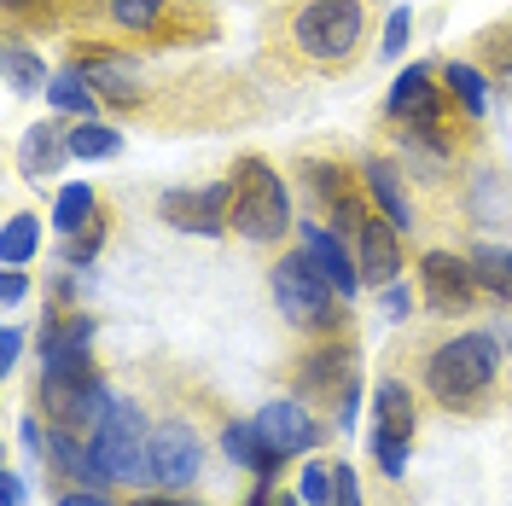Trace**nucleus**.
Instances as JSON below:
<instances>
[{"label":"nucleus","mask_w":512,"mask_h":506,"mask_svg":"<svg viewBox=\"0 0 512 506\" xmlns=\"http://www.w3.org/2000/svg\"><path fill=\"white\" fill-rule=\"evenodd\" d=\"M495 379H501V344L489 332H454L419 361L425 396L448 413H478L489 402Z\"/></svg>","instance_id":"nucleus-1"},{"label":"nucleus","mask_w":512,"mask_h":506,"mask_svg":"<svg viewBox=\"0 0 512 506\" xmlns=\"http://www.w3.org/2000/svg\"><path fill=\"white\" fill-rule=\"evenodd\" d=\"M367 35V0H303L286 24L291 53L309 70H344Z\"/></svg>","instance_id":"nucleus-2"},{"label":"nucleus","mask_w":512,"mask_h":506,"mask_svg":"<svg viewBox=\"0 0 512 506\" xmlns=\"http://www.w3.org/2000/svg\"><path fill=\"white\" fill-rule=\"evenodd\" d=\"M268 285H274V309H280L286 326H297L303 338H332V332L344 326V315H338L344 297H338V285L320 274V262L309 251H286L274 262Z\"/></svg>","instance_id":"nucleus-3"},{"label":"nucleus","mask_w":512,"mask_h":506,"mask_svg":"<svg viewBox=\"0 0 512 506\" xmlns=\"http://www.w3.org/2000/svg\"><path fill=\"white\" fill-rule=\"evenodd\" d=\"M233 233L251 245H280L291 233V192L286 175L268 158L233 163Z\"/></svg>","instance_id":"nucleus-4"},{"label":"nucleus","mask_w":512,"mask_h":506,"mask_svg":"<svg viewBox=\"0 0 512 506\" xmlns=\"http://www.w3.org/2000/svg\"><path fill=\"white\" fill-rule=\"evenodd\" d=\"M88 443H94L99 466L117 477V483H128V489L158 483V477H152V437H146V413H140V402L117 396L111 413L99 419V431L88 437Z\"/></svg>","instance_id":"nucleus-5"},{"label":"nucleus","mask_w":512,"mask_h":506,"mask_svg":"<svg viewBox=\"0 0 512 506\" xmlns=\"http://www.w3.org/2000/svg\"><path fill=\"white\" fill-rule=\"evenodd\" d=\"M111 390H105V379H70V373H41V384H35V408L47 413L59 431H76V437H94L99 419L111 413Z\"/></svg>","instance_id":"nucleus-6"},{"label":"nucleus","mask_w":512,"mask_h":506,"mask_svg":"<svg viewBox=\"0 0 512 506\" xmlns=\"http://www.w3.org/2000/svg\"><path fill=\"white\" fill-rule=\"evenodd\" d=\"M419 297L431 315H472L483 297L478 274H472V256H454V251H425L419 256Z\"/></svg>","instance_id":"nucleus-7"},{"label":"nucleus","mask_w":512,"mask_h":506,"mask_svg":"<svg viewBox=\"0 0 512 506\" xmlns=\"http://www.w3.org/2000/svg\"><path fill=\"white\" fill-rule=\"evenodd\" d=\"M158 216L181 233H198V239H222L233 227V175L227 181H210V187H181L158 198Z\"/></svg>","instance_id":"nucleus-8"},{"label":"nucleus","mask_w":512,"mask_h":506,"mask_svg":"<svg viewBox=\"0 0 512 506\" xmlns=\"http://www.w3.org/2000/svg\"><path fill=\"white\" fill-rule=\"evenodd\" d=\"M384 117L396 128H425V123H448L454 105H448V88H437V70L414 64V70L396 76V88L384 99Z\"/></svg>","instance_id":"nucleus-9"},{"label":"nucleus","mask_w":512,"mask_h":506,"mask_svg":"<svg viewBox=\"0 0 512 506\" xmlns=\"http://www.w3.org/2000/svg\"><path fill=\"white\" fill-rule=\"evenodd\" d=\"M350 251H355V268H361V285L384 291V285L402 280V227L390 216L367 210V222L350 233Z\"/></svg>","instance_id":"nucleus-10"},{"label":"nucleus","mask_w":512,"mask_h":506,"mask_svg":"<svg viewBox=\"0 0 512 506\" xmlns=\"http://www.w3.org/2000/svg\"><path fill=\"white\" fill-rule=\"evenodd\" d=\"M355 379H361V373H355V344L350 338H338V332L320 338L315 355L297 361V390H303V402H320V408H326L332 396L344 402V390H350Z\"/></svg>","instance_id":"nucleus-11"},{"label":"nucleus","mask_w":512,"mask_h":506,"mask_svg":"<svg viewBox=\"0 0 512 506\" xmlns=\"http://www.w3.org/2000/svg\"><path fill=\"white\" fill-rule=\"evenodd\" d=\"M204 466V448H198V431H192L187 419H163L158 431H152V477H158L169 495H181L192 477Z\"/></svg>","instance_id":"nucleus-12"},{"label":"nucleus","mask_w":512,"mask_h":506,"mask_svg":"<svg viewBox=\"0 0 512 506\" xmlns=\"http://www.w3.org/2000/svg\"><path fill=\"white\" fill-rule=\"evenodd\" d=\"M256 437L274 460H291V454H309L320 443V419L309 413V402H268L256 413Z\"/></svg>","instance_id":"nucleus-13"},{"label":"nucleus","mask_w":512,"mask_h":506,"mask_svg":"<svg viewBox=\"0 0 512 506\" xmlns=\"http://www.w3.org/2000/svg\"><path fill=\"white\" fill-rule=\"evenodd\" d=\"M297 233H303V251L320 262V274L338 285V297H355V291H361V268H355L350 239H344L338 227H326V222H303Z\"/></svg>","instance_id":"nucleus-14"},{"label":"nucleus","mask_w":512,"mask_h":506,"mask_svg":"<svg viewBox=\"0 0 512 506\" xmlns=\"http://www.w3.org/2000/svg\"><path fill=\"white\" fill-rule=\"evenodd\" d=\"M105 18L134 41H175V12L181 0H99Z\"/></svg>","instance_id":"nucleus-15"},{"label":"nucleus","mask_w":512,"mask_h":506,"mask_svg":"<svg viewBox=\"0 0 512 506\" xmlns=\"http://www.w3.org/2000/svg\"><path fill=\"white\" fill-rule=\"evenodd\" d=\"M361 187H367V198L379 204V216H390L402 233H414V198L402 192V163L367 158L361 163Z\"/></svg>","instance_id":"nucleus-16"},{"label":"nucleus","mask_w":512,"mask_h":506,"mask_svg":"<svg viewBox=\"0 0 512 506\" xmlns=\"http://www.w3.org/2000/svg\"><path fill=\"white\" fill-rule=\"evenodd\" d=\"M373 431H390V437H408L414 443V431H419V402H414V390L402 379H379V390H373Z\"/></svg>","instance_id":"nucleus-17"},{"label":"nucleus","mask_w":512,"mask_h":506,"mask_svg":"<svg viewBox=\"0 0 512 506\" xmlns=\"http://www.w3.org/2000/svg\"><path fill=\"white\" fill-rule=\"evenodd\" d=\"M64 158H70V128H59V123H35L30 134H24V152H18V163H24V175H30V181L53 175Z\"/></svg>","instance_id":"nucleus-18"},{"label":"nucleus","mask_w":512,"mask_h":506,"mask_svg":"<svg viewBox=\"0 0 512 506\" xmlns=\"http://www.w3.org/2000/svg\"><path fill=\"white\" fill-rule=\"evenodd\" d=\"M222 448L245 466V472H256V477H274L280 472V460L262 448V437H256V419H227V431H222Z\"/></svg>","instance_id":"nucleus-19"},{"label":"nucleus","mask_w":512,"mask_h":506,"mask_svg":"<svg viewBox=\"0 0 512 506\" xmlns=\"http://www.w3.org/2000/svg\"><path fill=\"white\" fill-rule=\"evenodd\" d=\"M47 99H53L59 111H70V117H94L99 105H105V99H99V88L88 82V70H82V64H64L59 76H53V88H47Z\"/></svg>","instance_id":"nucleus-20"},{"label":"nucleus","mask_w":512,"mask_h":506,"mask_svg":"<svg viewBox=\"0 0 512 506\" xmlns=\"http://www.w3.org/2000/svg\"><path fill=\"white\" fill-rule=\"evenodd\" d=\"M443 88H448V105H454V111H460V117H466V123H478L483 117V105H489V99H483V76H478V64H443Z\"/></svg>","instance_id":"nucleus-21"},{"label":"nucleus","mask_w":512,"mask_h":506,"mask_svg":"<svg viewBox=\"0 0 512 506\" xmlns=\"http://www.w3.org/2000/svg\"><path fill=\"white\" fill-rule=\"evenodd\" d=\"M99 216V187H88V181H76V187L59 192V204H53V227H59L64 239L70 233H82V227Z\"/></svg>","instance_id":"nucleus-22"},{"label":"nucleus","mask_w":512,"mask_h":506,"mask_svg":"<svg viewBox=\"0 0 512 506\" xmlns=\"http://www.w3.org/2000/svg\"><path fill=\"white\" fill-rule=\"evenodd\" d=\"M123 152V134L111 123H94V117H82V123L70 128V158L82 163H99V158H117Z\"/></svg>","instance_id":"nucleus-23"},{"label":"nucleus","mask_w":512,"mask_h":506,"mask_svg":"<svg viewBox=\"0 0 512 506\" xmlns=\"http://www.w3.org/2000/svg\"><path fill=\"white\" fill-rule=\"evenodd\" d=\"M472 274H478V285L489 297L512 303V251H501V245H472Z\"/></svg>","instance_id":"nucleus-24"},{"label":"nucleus","mask_w":512,"mask_h":506,"mask_svg":"<svg viewBox=\"0 0 512 506\" xmlns=\"http://www.w3.org/2000/svg\"><path fill=\"white\" fill-rule=\"evenodd\" d=\"M35 251H41V216H30V210H18V216L6 222L0 256H6V268H24V262H30Z\"/></svg>","instance_id":"nucleus-25"},{"label":"nucleus","mask_w":512,"mask_h":506,"mask_svg":"<svg viewBox=\"0 0 512 506\" xmlns=\"http://www.w3.org/2000/svg\"><path fill=\"white\" fill-rule=\"evenodd\" d=\"M6 82H12V94H41V88H53V76H47V64H41V53H30V47H6Z\"/></svg>","instance_id":"nucleus-26"},{"label":"nucleus","mask_w":512,"mask_h":506,"mask_svg":"<svg viewBox=\"0 0 512 506\" xmlns=\"http://www.w3.org/2000/svg\"><path fill=\"white\" fill-rule=\"evenodd\" d=\"M105 233H111V210L99 204V216H94V222L82 227V233H70V239H64V262H70V268L94 262V256L105 251Z\"/></svg>","instance_id":"nucleus-27"},{"label":"nucleus","mask_w":512,"mask_h":506,"mask_svg":"<svg viewBox=\"0 0 512 506\" xmlns=\"http://www.w3.org/2000/svg\"><path fill=\"white\" fill-rule=\"evenodd\" d=\"M408 454H414V443H408V437L373 431V460H379V472H384V477H402V472H408Z\"/></svg>","instance_id":"nucleus-28"},{"label":"nucleus","mask_w":512,"mask_h":506,"mask_svg":"<svg viewBox=\"0 0 512 506\" xmlns=\"http://www.w3.org/2000/svg\"><path fill=\"white\" fill-rule=\"evenodd\" d=\"M297 495L309 506H332V495H338V466H303V483H297Z\"/></svg>","instance_id":"nucleus-29"},{"label":"nucleus","mask_w":512,"mask_h":506,"mask_svg":"<svg viewBox=\"0 0 512 506\" xmlns=\"http://www.w3.org/2000/svg\"><path fill=\"white\" fill-rule=\"evenodd\" d=\"M408 30H414V12H408V6H396V12H390V24H384V59H402V53H408Z\"/></svg>","instance_id":"nucleus-30"},{"label":"nucleus","mask_w":512,"mask_h":506,"mask_svg":"<svg viewBox=\"0 0 512 506\" xmlns=\"http://www.w3.org/2000/svg\"><path fill=\"white\" fill-rule=\"evenodd\" d=\"M47 24V0H6V24L18 30V24Z\"/></svg>","instance_id":"nucleus-31"},{"label":"nucleus","mask_w":512,"mask_h":506,"mask_svg":"<svg viewBox=\"0 0 512 506\" xmlns=\"http://www.w3.org/2000/svg\"><path fill=\"white\" fill-rule=\"evenodd\" d=\"M18 355H24V332H18V326H6V332H0V373H12V367H18Z\"/></svg>","instance_id":"nucleus-32"},{"label":"nucleus","mask_w":512,"mask_h":506,"mask_svg":"<svg viewBox=\"0 0 512 506\" xmlns=\"http://www.w3.org/2000/svg\"><path fill=\"white\" fill-rule=\"evenodd\" d=\"M332 506H361V483H355V466H338V495Z\"/></svg>","instance_id":"nucleus-33"},{"label":"nucleus","mask_w":512,"mask_h":506,"mask_svg":"<svg viewBox=\"0 0 512 506\" xmlns=\"http://www.w3.org/2000/svg\"><path fill=\"white\" fill-rule=\"evenodd\" d=\"M59 506H117L111 495H99V489H88V483H76V489H64Z\"/></svg>","instance_id":"nucleus-34"},{"label":"nucleus","mask_w":512,"mask_h":506,"mask_svg":"<svg viewBox=\"0 0 512 506\" xmlns=\"http://www.w3.org/2000/svg\"><path fill=\"white\" fill-rule=\"evenodd\" d=\"M384 315H390V320H408V315H414V297H408L402 285H384Z\"/></svg>","instance_id":"nucleus-35"},{"label":"nucleus","mask_w":512,"mask_h":506,"mask_svg":"<svg viewBox=\"0 0 512 506\" xmlns=\"http://www.w3.org/2000/svg\"><path fill=\"white\" fill-rule=\"evenodd\" d=\"M24 291H30V274H24V268H6V280H0V303L12 309V303H18Z\"/></svg>","instance_id":"nucleus-36"},{"label":"nucleus","mask_w":512,"mask_h":506,"mask_svg":"<svg viewBox=\"0 0 512 506\" xmlns=\"http://www.w3.org/2000/svg\"><path fill=\"white\" fill-rule=\"evenodd\" d=\"M0 506H24V477L0 472Z\"/></svg>","instance_id":"nucleus-37"},{"label":"nucleus","mask_w":512,"mask_h":506,"mask_svg":"<svg viewBox=\"0 0 512 506\" xmlns=\"http://www.w3.org/2000/svg\"><path fill=\"white\" fill-rule=\"evenodd\" d=\"M134 506H198V501H181V495H146V501H134Z\"/></svg>","instance_id":"nucleus-38"}]
</instances>
